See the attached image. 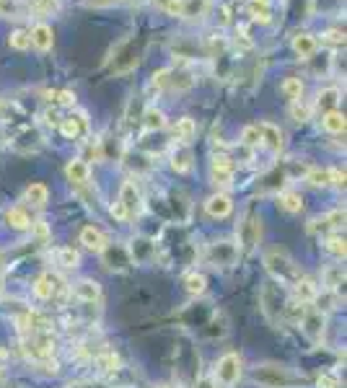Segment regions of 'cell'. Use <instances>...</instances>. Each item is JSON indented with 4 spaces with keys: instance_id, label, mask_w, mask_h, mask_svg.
Segmentation results:
<instances>
[{
    "instance_id": "52",
    "label": "cell",
    "mask_w": 347,
    "mask_h": 388,
    "mask_svg": "<svg viewBox=\"0 0 347 388\" xmlns=\"http://www.w3.org/2000/svg\"><path fill=\"white\" fill-rule=\"evenodd\" d=\"M31 228L37 231V235H39L41 241H47V238H50V228H47V223H44V220H37V223H31Z\"/></svg>"
},
{
    "instance_id": "1",
    "label": "cell",
    "mask_w": 347,
    "mask_h": 388,
    "mask_svg": "<svg viewBox=\"0 0 347 388\" xmlns=\"http://www.w3.org/2000/svg\"><path fill=\"white\" fill-rule=\"evenodd\" d=\"M288 303H290V298H288L285 287L280 282L270 280V282L262 285V290H259V306H262V313H265V318L272 327H280L283 321H288Z\"/></svg>"
},
{
    "instance_id": "4",
    "label": "cell",
    "mask_w": 347,
    "mask_h": 388,
    "mask_svg": "<svg viewBox=\"0 0 347 388\" xmlns=\"http://www.w3.org/2000/svg\"><path fill=\"white\" fill-rule=\"evenodd\" d=\"M241 358L236 352H225L223 358L215 362V373L213 378L218 386H236L238 378H241Z\"/></svg>"
},
{
    "instance_id": "20",
    "label": "cell",
    "mask_w": 347,
    "mask_h": 388,
    "mask_svg": "<svg viewBox=\"0 0 347 388\" xmlns=\"http://www.w3.org/2000/svg\"><path fill=\"white\" fill-rule=\"evenodd\" d=\"M140 62V57H138V52L133 50V44H124L122 52L114 57L112 62V70L117 72V75H124V72H130Z\"/></svg>"
},
{
    "instance_id": "32",
    "label": "cell",
    "mask_w": 347,
    "mask_h": 388,
    "mask_svg": "<svg viewBox=\"0 0 347 388\" xmlns=\"http://www.w3.org/2000/svg\"><path fill=\"white\" fill-rule=\"evenodd\" d=\"M143 127L148 130V133L164 130V127H166V114L161 112V109H156V106H151V109H145V114H143Z\"/></svg>"
},
{
    "instance_id": "16",
    "label": "cell",
    "mask_w": 347,
    "mask_h": 388,
    "mask_svg": "<svg viewBox=\"0 0 347 388\" xmlns=\"http://www.w3.org/2000/svg\"><path fill=\"white\" fill-rule=\"evenodd\" d=\"M73 295L83 300V303H96L99 298H102V285L96 282V280H88V277H83L78 280L75 285H73Z\"/></svg>"
},
{
    "instance_id": "7",
    "label": "cell",
    "mask_w": 347,
    "mask_h": 388,
    "mask_svg": "<svg viewBox=\"0 0 347 388\" xmlns=\"http://www.w3.org/2000/svg\"><path fill=\"white\" fill-rule=\"evenodd\" d=\"M238 259V246L231 241H215L207 249V264L213 266H231Z\"/></svg>"
},
{
    "instance_id": "3",
    "label": "cell",
    "mask_w": 347,
    "mask_h": 388,
    "mask_svg": "<svg viewBox=\"0 0 347 388\" xmlns=\"http://www.w3.org/2000/svg\"><path fill=\"white\" fill-rule=\"evenodd\" d=\"M254 383L265 388H296L303 383V378L293 373L285 365H277V362H265V365H256L254 373H252Z\"/></svg>"
},
{
    "instance_id": "37",
    "label": "cell",
    "mask_w": 347,
    "mask_h": 388,
    "mask_svg": "<svg viewBox=\"0 0 347 388\" xmlns=\"http://www.w3.org/2000/svg\"><path fill=\"white\" fill-rule=\"evenodd\" d=\"M194 86V78L189 72L184 70H171V78H169V88L174 91H187V88H192Z\"/></svg>"
},
{
    "instance_id": "8",
    "label": "cell",
    "mask_w": 347,
    "mask_h": 388,
    "mask_svg": "<svg viewBox=\"0 0 347 388\" xmlns=\"http://www.w3.org/2000/svg\"><path fill=\"white\" fill-rule=\"evenodd\" d=\"M117 202H122V207L127 210V217H130V220L143 213V197H140V189L135 186L133 179H127V182H122V186H120V197H117Z\"/></svg>"
},
{
    "instance_id": "2",
    "label": "cell",
    "mask_w": 347,
    "mask_h": 388,
    "mask_svg": "<svg viewBox=\"0 0 347 388\" xmlns=\"http://www.w3.org/2000/svg\"><path fill=\"white\" fill-rule=\"evenodd\" d=\"M265 269L267 275L272 277L275 282H280V285H293L301 277V269L293 262V256L288 254L285 249H277V246L265 254Z\"/></svg>"
},
{
    "instance_id": "34",
    "label": "cell",
    "mask_w": 347,
    "mask_h": 388,
    "mask_svg": "<svg viewBox=\"0 0 347 388\" xmlns=\"http://www.w3.org/2000/svg\"><path fill=\"white\" fill-rule=\"evenodd\" d=\"M339 101V91L337 88H324V91H319L317 96V109L319 112H335V106Z\"/></svg>"
},
{
    "instance_id": "19",
    "label": "cell",
    "mask_w": 347,
    "mask_h": 388,
    "mask_svg": "<svg viewBox=\"0 0 347 388\" xmlns=\"http://www.w3.org/2000/svg\"><path fill=\"white\" fill-rule=\"evenodd\" d=\"M81 244L88 249V251H96V254H102L104 249H106V235L96 228V225H86V228H81Z\"/></svg>"
},
{
    "instance_id": "17",
    "label": "cell",
    "mask_w": 347,
    "mask_h": 388,
    "mask_svg": "<svg viewBox=\"0 0 347 388\" xmlns=\"http://www.w3.org/2000/svg\"><path fill=\"white\" fill-rule=\"evenodd\" d=\"M86 127H88L86 114H71L60 122V135L65 140H75V137H81L86 133Z\"/></svg>"
},
{
    "instance_id": "9",
    "label": "cell",
    "mask_w": 347,
    "mask_h": 388,
    "mask_svg": "<svg viewBox=\"0 0 347 388\" xmlns=\"http://www.w3.org/2000/svg\"><path fill=\"white\" fill-rule=\"evenodd\" d=\"M345 228V210H332L324 217H317L308 223V231L317 235H329V233H339Z\"/></svg>"
},
{
    "instance_id": "47",
    "label": "cell",
    "mask_w": 347,
    "mask_h": 388,
    "mask_svg": "<svg viewBox=\"0 0 347 388\" xmlns=\"http://www.w3.org/2000/svg\"><path fill=\"white\" fill-rule=\"evenodd\" d=\"M31 8L37 13H52L57 10V0H31Z\"/></svg>"
},
{
    "instance_id": "18",
    "label": "cell",
    "mask_w": 347,
    "mask_h": 388,
    "mask_svg": "<svg viewBox=\"0 0 347 388\" xmlns=\"http://www.w3.org/2000/svg\"><path fill=\"white\" fill-rule=\"evenodd\" d=\"M65 176H68V182L75 186L88 184V179H91V166L86 164L83 158H75V161H71V164L65 166Z\"/></svg>"
},
{
    "instance_id": "27",
    "label": "cell",
    "mask_w": 347,
    "mask_h": 388,
    "mask_svg": "<svg viewBox=\"0 0 347 388\" xmlns=\"http://www.w3.org/2000/svg\"><path fill=\"white\" fill-rule=\"evenodd\" d=\"M321 127L327 130L329 135H342L345 133V127H347V119H345V114L342 112H327L324 117H321Z\"/></svg>"
},
{
    "instance_id": "50",
    "label": "cell",
    "mask_w": 347,
    "mask_h": 388,
    "mask_svg": "<svg viewBox=\"0 0 347 388\" xmlns=\"http://www.w3.org/2000/svg\"><path fill=\"white\" fill-rule=\"evenodd\" d=\"M169 16H182V0H161Z\"/></svg>"
},
{
    "instance_id": "48",
    "label": "cell",
    "mask_w": 347,
    "mask_h": 388,
    "mask_svg": "<svg viewBox=\"0 0 347 388\" xmlns=\"http://www.w3.org/2000/svg\"><path fill=\"white\" fill-rule=\"evenodd\" d=\"M319 388H339V378L335 376V373H321L317 380Z\"/></svg>"
},
{
    "instance_id": "51",
    "label": "cell",
    "mask_w": 347,
    "mask_h": 388,
    "mask_svg": "<svg viewBox=\"0 0 347 388\" xmlns=\"http://www.w3.org/2000/svg\"><path fill=\"white\" fill-rule=\"evenodd\" d=\"M324 39L332 41V44H345V31H339V29H332L324 34Z\"/></svg>"
},
{
    "instance_id": "54",
    "label": "cell",
    "mask_w": 347,
    "mask_h": 388,
    "mask_svg": "<svg viewBox=\"0 0 347 388\" xmlns=\"http://www.w3.org/2000/svg\"><path fill=\"white\" fill-rule=\"evenodd\" d=\"M332 186H345V168H332Z\"/></svg>"
},
{
    "instance_id": "43",
    "label": "cell",
    "mask_w": 347,
    "mask_h": 388,
    "mask_svg": "<svg viewBox=\"0 0 347 388\" xmlns=\"http://www.w3.org/2000/svg\"><path fill=\"white\" fill-rule=\"evenodd\" d=\"M8 44L13 47V50H19V52H24V50H29L31 47V39H29V34L26 31H13L8 37Z\"/></svg>"
},
{
    "instance_id": "53",
    "label": "cell",
    "mask_w": 347,
    "mask_h": 388,
    "mask_svg": "<svg viewBox=\"0 0 347 388\" xmlns=\"http://www.w3.org/2000/svg\"><path fill=\"white\" fill-rule=\"evenodd\" d=\"M194 388H218V383H215L213 376H203V378L194 380Z\"/></svg>"
},
{
    "instance_id": "15",
    "label": "cell",
    "mask_w": 347,
    "mask_h": 388,
    "mask_svg": "<svg viewBox=\"0 0 347 388\" xmlns=\"http://www.w3.org/2000/svg\"><path fill=\"white\" fill-rule=\"evenodd\" d=\"M31 47L39 52H50L52 44H55V31H52L50 23H37L34 29L29 31Z\"/></svg>"
},
{
    "instance_id": "26",
    "label": "cell",
    "mask_w": 347,
    "mask_h": 388,
    "mask_svg": "<svg viewBox=\"0 0 347 388\" xmlns=\"http://www.w3.org/2000/svg\"><path fill=\"white\" fill-rule=\"evenodd\" d=\"M277 204H280V210H285V213H301L303 210V197L293 189H288V192H277Z\"/></svg>"
},
{
    "instance_id": "45",
    "label": "cell",
    "mask_w": 347,
    "mask_h": 388,
    "mask_svg": "<svg viewBox=\"0 0 347 388\" xmlns=\"http://www.w3.org/2000/svg\"><path fill=\"white\" fill-rule=\"evenodd\" d=\"M96 362H99V368L109 370V373H112V370H120V358H117L114 352H106V355H102V358L96 360Z\"/></svg>"
},
{
    "instance_id": "21",
    "label": "cell",
    "mask_w": 347,
    "mask_h": 388,
    "mask_svg": "<svg viewBox=\"0 0 347 388\" xmlns=\"http://www.w3.org/2000/svg\"><path fill=\"white\" fill-rule=\"evenodd\" d=\"M319 50V39L314 34H296L293 37V52L303 60H311Z\"/></svg>"
},
{
    "instance_id": "31",
    "label": "cell",
    "mask_w": 347,
    "mask_h": 388,
    "mask_svg": "<svg viewBox=\"0 0 347 388\" xmlns=\"http://www.w3.org/2000/svg\"><path fill=\"white\" fill-rule=\"evenodd\" d=\"M184 290L189 293V295L200 298L207 290V280H205V275H200V272H187L184 275Z\"/></svg>"
},
{
    "instance_id": "42",
    "label": "cell",
    "mask_w": 347,
    "mask_h": 388,
    "mask_svg": "<svg viewBox=\"0 0 347 388\" xmlns=\"http://www.w3.org/2000/svg\"><path fill=\"white\" fill-rule=\"evenodd\" d=\"M290 117H293V122H306L308 117H311V106L303 104V99H298V101H290Z\"/></svg>"
},
{
    "instance_id": "28",
    "label": "cell",
    "mask_w": 347,
    "mask_h": 388,
    "mask_svg": "<svg viewBox=\"0 0 347 388\" xmlns=\"http://www.w3.org/2000/svg\"><path fill=\"white\" fill-rule=\"evenodd\" d=\"M24 200H26V204L41 210V207L47 204V200H50V189L44 184H31L29 189H26V194H24Z\"/></svg>"
},
{
    "instance_id": "5",
    "label": "cell",
    "mask_w": 347,
    "mask_h": 388,
    "mask_svg": "<svg viewBox=\"0 0 347 388\" xmlns=\"http://www.w3.org/2000/svg\"><path fill=\"white\" fill-rule=\"evenodd\" d=\"M301 321V331L306 334L311 342H321L324 331H327V313L319 311V308H303V316L298 318Z\"/></svg>"
},
{
    "instance_id": "58",
    "label": "cell",
    "mask_w": 347,
    "mask_h": 388,
    "mask_svg": "<svg viewBox=\"0 0 347 388\" xmlns=\"http://www.w3.org/2000/svg\"><path fill=\"white\" fill-rule=\"evenodd\" d=\"M0 3H3V0H0Z\"/></svg>"
},
{
    "instance_id": "41",
    "label": "cell",
    "mask_w": 347,
    "mask_h": 388,
    "mask_svg": "<svg viewBox=\"0 0 347 388\" xmlns=\"http://www.w3.org/2000/svg\"><path fill=\"white\" fill-rule=\"evenodd\" d=\"M241 143L249 148H259L262 145V135H259V124H246L241 133Z\"/></svg>"
},
{
    "instance_id": "25",
    "label": "cell",
    "mask_w": 347,
    "mask_h": 388,
    "mask_svg": "<svg viewBox=\"0 0 347 388\" xmlns=\"http://www.w3.org/2000/svg\"><path fill=\"white\" fill-rule=\"evenodd\" d=\"M210 8V0H182V19L200 21Z\"/></svg>"
},
{
    "instance_id": "33",
    "label": "cell",
    "mask_w": 347,
    "mask_h": 388,
    "mask_svg": "<svg viewBox=\"0 0 347 388\" xmlns=\"http://www.w3.org/2000/svg\"><path fill=\"white\" fill-rule=\"evenodd\" d=\"M6 220H8V225L10 228H16V231H26V228H31V217L24 207H10L8 213H6Z\"/></svg>"
},
{
    "instance_id": "57",
    "label": "cell",
    "mask_w": 347,
    "mask_h": 388,
    "mask_svg": "<svg viewBox=\"0 0 347 388\" xmlns=\"http://www.w3.org/2000/svg\"><path fill=\"white\" fill-rule=\"evenodd\" d=\"M0 106H3V101H0Z\"/></svg>"
},
{
    "instance_id": "36",
    "label": "cell",
    "mask_w": 347,
    "mask_h": 388,
    "mask_svg": "<svg viewBox=\"0 0 347 388\" xmlns=\"http://www.w3.org/2000/svg\"><path fill=\"white\" fill-rule=\"evenodd\" d=\"M306 182L311 186H332V168H308L306 171Z\"/></svg>"
},
{
    "instance_id": "11",
    "label": "cell",
    "mask_w": 347,
    "mask_h": 388,
    "mask_svg": "<svg viewBox=\"0 0 347 388\" xmlns=\"http://www.w3.org/2000/svg\"><path fill=\"white\" fill-rule=\"evenodd\" d=\"M60 293H65V282H62L57 275H41L37 282H34V295L39 298V300H52V298H57Z\"/></svg>"
},
{
    "instance_id": "44",
    "label": "cell",
    "mask_w": 347,
    "mask_h": 388,
    "mask_svg": "<svg viewBox=\"0 0 347 388\" xmlns=\"http://www.w3.org/2000/svg\"><path fill=\"white\" fill-rule=\"evenodd\" d=\"M169 78H171V68H161L151 75V88L161 91V88H169Z\"/></svg>"
},
{
    "instance_id": "39",
    "label": "cell",
    "mask_w": 347,
    "mask_h": 388,
    "mask_svg": "<svg viewBox=\"0 0 347 388\" xmlns=\"http://www.w3.org/2000/svg\"><path fill=\"white\" fill-rule=\"evenodd\" d=\"M324 246H327L329 254H335L337 259H345L347 249H345V235H342V233H329L327 235V244H324Z\"/></svg>"
},
{
    "instance_id": "13",
    "label": "cell",
    "mask_w": 347,
    "mask_h": 388,
    "mask_svg": "<svg viewBox=\"0 0 347 388\" xmlns=\"http://www.w3.org/2000/svg\"><path fill=\"white\" fill-rule=\"evenodd\" d=\"M259 235H262L259 217L256 215H246V220L241 223V246H244V251H249V249H254L259 244Z\"/></svg>"
},
{
    "instance_id": "22",
    "label": "cell",
    "mask_w": 347,
    "mask_h": 388,
    "mask_svg": "<svg viewBox=\"0 0 347 388\" xmlns=\"http://www.w3.org/2000/svg\"><path fill=\"white\" fill-rule=\"evenodd\" d=\"M259 135H262V145L270 148L272 153H277L283 148V130L272 122H262L259 124Z\"/></svg>"
},
{
    "instance_id": "10",
    "label": "cell",
    "mask_w": 347,
    "mask_h": 388,
    "mask_svg": "<svg viewBox=\"0 0 347 388\" xmlns=\"http://www.w3.org/2000/svg\"><path fill=\"white\" fill-rule=\"evenodd\" d=\"M210 179L218 189H228L234 184V164L228 155H215L210 164Z\"/></svg>"
},
{
    "instance_id": "12",
    "label": "cell",
    "mask_w": 347,
    "mask_h": 388,
    "mask_svg": "<svg viewBox=\"0 0 347 388\" xmlns=\"http://www.w3.org/2000/svg\"><path fill=\"white\" fill-rule=\"evenodd\" d=\"M205 213L221 220V217H228V215L234 213V202H231V197L225 192H215L213 197L205 200Z\"/></svg>"
},
{
    "instance_id": "46",
    "label": "cell",
    "mask_w": 347,
    "mask_h": 388,
    "mask_svg": "<svg viewBox=\"0 0 347 388\" xmlns=\"http://www.w3.org/2000/svg\"><path fill=\"white\" fill-rule=\"evenodd\" d=\"M50 96L57 106H75V93L73 91H57V93H50Z\"/></svg>"
},
{
    "instance_id": "30",
    "label": "cell",
    "mask_w": 347,
    "mask_h": 388,
    "mask_svg": "<svg viewBox=\"0 0 347 388\" xmlns=\"http://www.w3.org/2000/svg\"><path fill=\"white\" fill-rule=\"evenodd\" d=\"M280 93L290 99V101H298V99H303V81L296 78V75H288L285 81L280 83Z\"/></svg>"
},
{
    "instance_id": "14",
    "label": "cell",
    "mask_w": 347,
    "mask_h": 388,
    "mask_svg": "<svg viewBox=\"0 0 347 388\" xmlns=\"http://www.w3.org/2000/svg\"><path fill=\"white\" fill-rule=\"evenodd\" d=\"M293 290H296V303H301V306H308V303L319 300V285L311 277L301 275L296 282H293Z\"/></svg>"
},
{
    "instance_id": "24",
    "label": "cell",
    "mask_w": 347,
    "mask_h": 388,
    "mask_svg": "<svg viewBox=\"0 0 347 388\" xmlns=\"http://www.w3.org/2000/svg\"><path fill=\"white\" fill-rule=\"evenodd\" d=\"M174 137L179 140L182 145H189L194 140V135H197V122H194L192 117H182L179 122L174 124Z\"/></svg>"
},
{
    "instance_id": "35",
    "label": "cell",
    "mask_w": 347,
    "mask_h": 388,
    "mask_svg": "<svg viewBox=\"0 0 347 388\" xmlns=\"http://www.w3.org/2000/svg\"><path fill=\"white\" fill-rule=\"evenodd\" d=\"M57 264L65 266V269H78L81 254H78L73 246H62V249H57Z\"/></svg>"
},
{
    "instance_id": "55",
    "label": "cell",
    "mask_w": 347,
    "mask_h": 388,
    "mask_svg": "<svg viewBox=\"0 0 347 388\" xmlns=\"http://www.w3.org/2000/svg\"><path fill=\"white\" fill-rule=\"evenodd\" d=\"M3 380H6V378H3V370H0V388H3Z\"/></svg>"
},
{
    "instance_id": "40",
    "label": "cell",
    "mask_w": 347,
    "mask_h": 388,
    "mask_svg": "<svg viewBox=\"0 0 347 388\" xmlns=\"http://www.w3.org/2000/svg\"><path fill=\"white\" fill-rule=\"evenodd\" d=\"M249 16L252 21H259V23H267L270 21V10H267V0H252L249 3Z\"/></svg>"
},
{
    "instance_id": "29",
    "label": "cell",
    "mask_w": 347,
    "mask_h": 388,
    "mask_svg": "<svg viewBox=\"0 0 347 388\" xmlns=\"http://www.w3.org/2000/svg\"><path fill=\"white\" fill-rule=\"evenodd\" d=\"M171 168L176 171V174H187V171L192 168V151H189L187 145H182V148H176V151H174Z\"/></svg>"
},
{
    "instance_id": "56",
    "label": "cell",
    "mask_w": 347,
    "mask_h": 388,
    "mask_svg": "<svg viewBox=\"0 0 347 388\" xmlns=\"http://www.w3.org/2000/svg\"><path fill=\"white\" fill-rule=\"evenodd\" d=\"M156 388H171V386H156Z\"/></svg>"
},
{
    "instance_id": "38",
    "label": "cell",
    "mask_w": 347,
    "mask_h": 388,
    "mask_svg": "<svg viewBox=\"0 0 347 388\" xmlns=\"http://www.w3.org/2000/svg\"><path fill=\"white\" fill-rule=\"evenodd\" d=\"M151 256H153V244L151 241H135L130 246V259H135V262H145Z\"/></svg>"
},
{
    "instance_id": "49",
    "label": "cell",
    "mask_w": 347,
    "mask_h": 388,
    "mask_svg": "<svg viewBox=\"0 0 347 388\" xmlns=\"http://www.w3.org/2000/svg\"><path fill=\"white\" fill-rule=\"evenodd\" d=\"M109 215H112L117 223H127L130 217H127V210L122 207V202H112V207H109Z\"/></svg>"
},
{
    "instance_id": "23",
    "label": "cell",
    "mask_w": 347,
    "mask_h": 388,
    "mask_svg": "<svg viewBox=\"0 0 347 388\" xmlns=\"http://www.w3.org/2000/svg\"><path fill=\"white\" fill-rule=\"evenodd\" d=\"M321 282L327 290L332 293H339V287L345 285V266L342 264H329L324 272H321Z\"/></svg>"
},
{
    "instance_id": "6",
    "label": "cell",
    "mask_w": 347,
    "mask_h": 388,
    "mask_svg": "<svg viewBox=\"0 0 347 388\" xmlns=\"http://www.w3.org/2000/svg\"><path fill=\"white\" fill-rule=\"evenodd\" d=\"M102 262L109 272H124L127 266L133 264L130 259V249L120 244H106V249L102 251Z\"/></svg>"
}]
</instances>
